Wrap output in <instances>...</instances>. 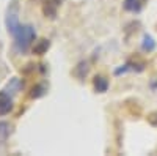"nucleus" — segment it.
Wrapping results in <instances>:
<instances>
[{
    "label": "nucleus",
    "mask_w": 157,
    "mask_h": 156,
    "mask_svg": "<svg viewBox=\"0 0 157 156\" xmlns=\"http://www.w3.org/2000/svg\"><path fill=\"white\" fill-rule=\"evenodd\" d=\"M11 36L14 40V49L21 52V54H24V52H27L30 49V46L36 40V30L30 24H21L17 30Z\"/></svg>",
    "instance_id": "obj_1"
},
{
    "label": "nucleus",
    "mask_w": 157,
    "mask_h": 156,
    "mask_svg": "<svg viewBox=\"0 0 157 156\" xmlns=\"http://www.w3.org/2000/svg\"><path fill=\"white\" fill-rule=\"evenodd\" d=\"M5 24H6V30H8L10 35L14 33L17 30V27L21 25V22H19V5H17L16 0H13L6 8Z\"/></svg>",
    "instance_id": "obj_2"
},
{
    "label": "nucleus",
    "mask_w": 157,
    "mask_h": 156,
    "mask_svg": "<svg viewBox=\"0 0 157 156\" xmlns=\"http://www.w3.org/2000/svg\"><path fill=\"white\" fill-rule=\"evenodd\" d=\"M63 0H43V13L44 16L49 19H55L57 18V11L60 8Z\"/></svg>",
    "instance_id": "obj_3"
},
{
    "label": "nucleus",
    "mask_w": 157,
    "mask_h": 156,
    "mask_svg": "<svg viewBox=\"0 0 157 156\" xmlns=\"http://www.w3.org/2000/svg\"><path fill=\"white\" fill-rule=\"evenodd\" d=\"M13 110V95H10L6 90L0 92V117L8 115Z\"/></svg>",
    "instance_id": "obj_4"
},
{
    "label": "nucleus",
    "mask_w": 157,
    "mask_h": 156,
    "mask_svg": "<svg viewBox=\"0 0 157 156\" xmlns=\"http://www.w3.org/2000/svg\"><path fill=\"white\" fill-rule=\"evenodd\" d=\"M146 3H148V0H124L123 2V8H124V11H127V13H140L143 8L146 6Z\"/></svg>",
    "instance_id": "obj_5"
},
{
    "label": "nucleus",
    "mask_w": 157,
    "mask_h": 156,
    "mask_svg": "<svg viewBox=\"0 0 157 156\" xmlns=\"http://www.w3.org/2000/svg\"><path fill=\"white\" fill-rule=\"evenodd\" d=\"M145 70V63L143 62H127L126 65H123L121 68H118V70H115V74L116 76H120V74H123V73H127V71H137V73H140V71H143Z\"/></svg>",
    "instance_id": "obj_6"
},
{
    "label": "nucleus",
    "mask_w": 157,
    "mask_h": 156,
    "mask_svg": "<svg viewBox=\"0 0 157 156\" xmlns=\"http://www.w3.org/2000/svg\"><path fill=\"white\" fill-rule=\"evenodd\" d=\"M110 87V82L107 77H104V76H96L94 79H93V88H94V92L96 93H105L107 90Z\"/></svg>",
    "instance_id": "obj_7"
},
{
    "label": "nucleus",
    "mask_w": 157,
    "mask_h": 156,
    "mask_svg": "<svg viewBox=\"0 0 157 156\" xmlns=\"http://www.w3.org/2000/svg\"><path fill=\"white\" fill-rule=\"evenodd\" d=\"M47 90L49 88H47L46 84H36V85L32 87L29 96H30V99H39V98H43V96L47 95Z\"/></svg>",
    "instance_id": "obj_8"
},
{
    "label": "nucleus",
    "mask_w": 157,
    "mask_h": 156,
    "mask_svg": "<svg viewBox=\"0 0 157 156\" xmlns=\"http://www.w3.org/2000/svg\"><path fill=\"white\" fill-rule=\"evenodd\" d=\"M49 47H50V41L49 40H46V38H43V40H38L35 44H33V54L35 55H44L46 52L49 50Z\"/></svg>",
    "instance_id": "obj_9"
},
{
    "label": "nucleus",
    "mask_w": 157,
    "mask_h": 156,
    "mask_svg": "<svg viewBox=\"0 0 157 156\" xmlns=\"http://www.w3.org/2000/svg\"><path fill=\"white\" fill-rule=\"evenodd\" d=\"M88 73H90V66H88L86 62H80V63H78L77 66L74 68V71H72V74L77 77V79H80V81L85 79V77L88 76Z\"/></svg>",
    "instance_id": "obj_10"
},
{
    "label": "nucleus",
    "mask_w": 157,
    "mask_h": 156,
    "mask_svg": "<svg viewBox=\"0 0 157 156\" xmlns=\"http://www.w3.org/2000/svg\"><path fill=\"white\" fill-rule=\"evenodd\" d=\"M155 41H154V38L151 36V35H145L143 36V41H141V49H143V52H154L155 50Z\"/></svg>",
    "instance_id": "obj_11"
},
{
    "label": "nucleus",
    "mask_w": 157,
    "mask_h": 156,
    "mask_svg": "<svg viewBox=\"0 0 157 156\" xmlns=\"http://www.w3.org/2000/svg\"><path fill=\"white\" fill-rule=\"evenodd\" d=\"M22 88V82L17 79V77H13V79H10V82L6 84V92L10 93V95H16L19 90Z\"/></svg>",
    "instance_id": "obj_12"
},
{
    "label": "nucleus",
    "mask_w": 157,
    "mask_h": 156,
    "mask_svg": "<svg viewBox=\"0 0 157 156\" xmlns=\"http://www.w3.org/2000/svg\"><path fill=\"white\" fill-rule=\"evenodd\" d=\"M13 134V125L6 122H0V140H6Z\"/></svg>",
    "instance_id": "obj_13"
},
{
    "label": "nucleus",
    "mask_w": 157,
    "mask_h": 156,
    "mask_svg": "<svg viewBox=\"0 0 157 156\" xmlns=\"http://www.w3.org/2000/svg\"><path fill=\"white\" fill-rule=\"evenodd\" d=\"M148 122L152 126H157V112H152L151 115H148Z\"/></svg>",
    "instance_id": "obj_14"
}]
</instances>
